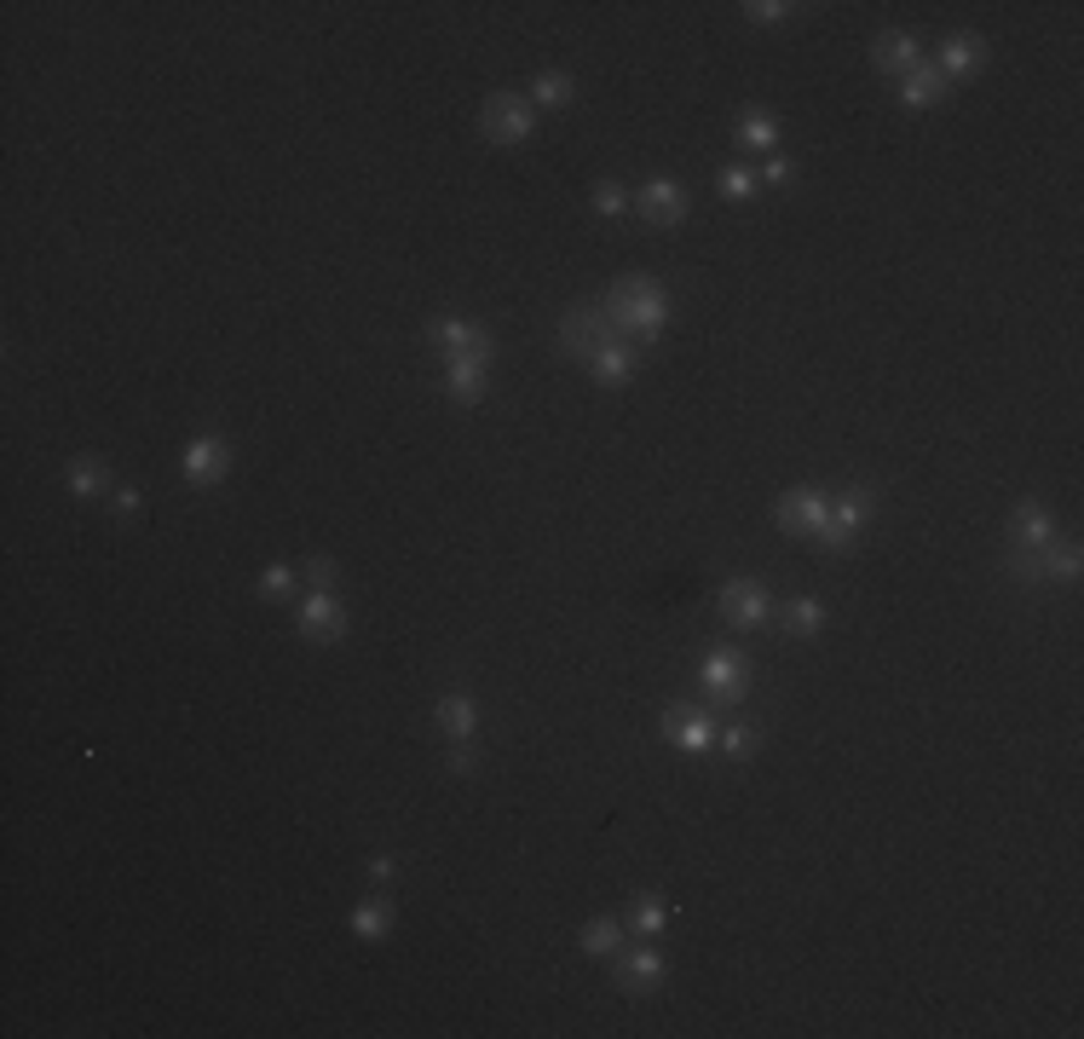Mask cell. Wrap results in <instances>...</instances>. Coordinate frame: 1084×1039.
Masks as SVG:
<instances>
[{"instance_id":"6da1fadb","label":"cell","mask_w":1084,"mask_h":1039,"mask_svg":"<svg viewBox=\"0 0 1084 1039\" xmlns=\"http://www.w3.org/2000/svg\"><path fill=\"white\" fill-rule=\"evenodd\" d=\"M605 318L617 324V335H658L669 318V301L652 278H617L612 301H605Z\"/></svg>"},{"instance_id":"7a4b0ae2","label":"cell","mask_w":1084,"mask_h":1039,"mask_svg":"<svg viewBox=\"0 0 1084 1039\" xmlns=\"http://www.w3.org/2000/svg\"><path fill=\"white\" fill-rule=\"evenodd\" d=\"M531 127H537V111H531L525 99H513V93L485 99V111H480V134H485L490 144H520V139H531Z\"/></svg>"},{"instance_id":"3957f363","label":"cell","mask_w":1084,"mask_h":1039,"mask_svg":"<svg viewBox=\"0 0 1084 1039\" xmlns=\"http://www.w3.org/2000/svg\"><path fill=\"white\" fill-rule=\"evenodd\" d=\"M744 687H750L744 652L739 647H710V659H704V693H710V699L715 705H739Z\"/></svg>"},{"instance_id":"277c9868","label":"cell","mask_w":1084,"mask_h":1039,"mask_svg":"<svg viewBox=\"0 0 1084 1039\" xmlns=\"http://www.w3.org/2000/svg\"><path fill=\"white\" fill-rule=\"evenodd\" d=\"M560 335H565V353L595 358L605 341H617V324L605 318V306H572V313H565V324H560Z\"/></svg>"},{"instance_id":"5b68a950","label":"cell","mask_w":1084,"mask_h":1039,"mask_svg":"<svg viewBox=\"0 0 1084 1039\" xmlns=\"http://www.w3.org/2000/svg\"><path fill=\"white\" fill-rule=\"evenodd\" d=\"M866 515H871V497L854 485V491H842V497L831 503V515H825V525L814 537L825 543V549H849V543L866 532Z\"/></svg>"},{"instance_id":"8992f818","label":"cell","mask_w":1084,"mask_h":1039,"mask_svg":"<svg viewBox=\"0 0 1084 1039\" xmlns=\"http://www.w3.org/2000/svg\"><path fill=\"white\" fill-rule=\"evenodd\" d=\"M767 612H774V607H767V590H762V583L732 578L727 590H722V618H727L732 630H762Z\"/></svg>"},{"instance_id":"52a82bcc","label":"cell","mask_w":1084,"mask_h":1039,"mask_svg":"<svg viewBox=\"0 0 1084 1039\" xmlns=\"http://www.w3.org/2000/svg\"><path fill=\"white\" fill-rule=\"evenodd\" d=\"M664 739L681 745L687 757H704L710 745H715V722L698 717V710H687V705H669V710H664Z\"/></svg>"},{"instance_id":"ba28073f","label":"cell","mask_w":1084,"mask_h":1039,"mask_svg":"<svg viewBox=\"0 0 1084 1039\" xmlns=\"http://www.w3.org/2000/svg\"><path fill=\"white\" fill-rule=\"evenodd\" d=\"M301 635H311V642H335V635L346 630V612H341V600L329 595V590H311L306 600H301Z\"/></svg>"},{"instance_id":"9c48e42d","label":"cell","mask_w":1084,"mask_h":1039,"mask_svg":"<svg viewBox=\"0 0 1084 1039\" xmlns=\"http://www.w3.org/2000/svg\"><path fill=\"white\" fill-rule=\"evenodd\" d=\"M433 346H438V353H445V358H468V353H496V341L480 330V324H462V318H438L433 324Z\"/></svg>"},{"instance_id":"30bf717a","label":"cell","mask_w":1084,"mask_h":1039,"mask_svg":"<svg viewBox=\"0 0 1084 1039\" xmlns=\"http://www.w3.org/2000/svg\"><path fill=\"white\" fill-rule=\"evenodd\" d=\"M635 208L647 214L652 226H681L687 220V191L675 186V179H652V186L635 197Z\"/></svg>"},{"instance_id":"8fae6325","label":"cell","mask_w":1084,"mask_h":1039,"mask_svg":"<svg viewBox=\"0 0 1084 1039\" xmlns=\"http://www.w3.org/2000/svg\"><path fill=\"white\" fill-rule=\"evenodd\" d=\"M825 515H831V503H825L819 491H790V497L779 503V525L796 532V537H814L825 525Z\"/></svg>"},{"instance_id":"7c38bea8","label":"cell","mask_w":1084,"mask_h":1039,"mask_svg":"<svg viewBox=\"0 0 1084 1039\" xmlns=\"http://www.w3.org/2000/svg\"><path fill=\"white\" fill-rule=\"evenodd\" d=\"M658 976H664V959H658L652 947H629V953H617V988L623 993H652Z\"/></svg>"},{"instance_id":"4fadbf2b","label":"cell","mask_w":1084,"mask_h":1039,"mask_svg":"<svg viewBox=\"0 0 1084 1039\" xmlns=\"http://www.w3.org/2000/svg\"><path fill=\"white\" fill-rule=\"evenodd\" d=\"M485 370H490V353L450 358V364H445V393H450V398H462V405L485 398Z\"/></svg>"},{"instance_id":"5bb4252c","label":"cell","mask_w":1084,"mask_h":1039,"mask_svg":"<svg viewBox=\"0 0 1084 1039\" xmlns=\"http://www.w3.org/2000/svg\"><path fill=\"white\" fill-rule=\"evenodd\" d=\"M1016 543H1021V555H1050V543H1056L1050 508H1044V503H1021L1016 508Z\"/></svg>"},{"instance_id":"9a60e30c","label":"cell","mask_w":1084,"mask_h":1039,"mask_svg":"<svg viewBox=\"0 0 1084 1039\" xmlns=\"http://www.w3.org/2000/svg\"><path fill=\"white\" fill-rule=\"evenodd\" d=\"M226 468H231L226 440H196V445L186 451V480H191V485H219V480H226Z\"/></svg>"},{"instance_id":"2e32d148","label":"cell","mask_w":1084,"mask_h":1039,"mask_svg":"<svg viewBox=\"0 0 1084 1039\" xmlns=\"http://www.w3.org/2000/svg\"><path fill=\"white\" fill-rule=\"evenodd\" d=\"M871 59H877V69H889V76H911V69L923 64V52H917V35L894 29V35H883V41L871 47Z\"/></svg>"},{"instance_id":"e0dca14e","label":"cell","mask_w":1084,"mask_h":1039,"mask_svg":"<svg viewBox=\"0 0 1084 1039\" xmlns=\"http://www.w3.org/2000/svg\"><path fill=\"white\" fill-rule=\"evenodd\" d=\"M981 64H986V47L975 41V35H952V41L941 47V64H934V69H941L946 81H952V76L964 81V76H975Z\"/></svg>"},{"instance_id":"ac0fdd59","label":"cell","mask_w":1084,"mask_h":1039,"mask_svg":"<svg viewBox=\"0 0 1084 1039\" xmlns=\"http://www.w3.org/2000/svg\"><path fill=\"white\" fill-rule=\"evenodd\" d=\"M941 93H946V76L934 64H917L911 76H900V104H906V111H929Z\"/></svg>"},{"instance_id":"d6986e66","label":"cell","mask_w":1084,"mask_h":1039,"mask_svg":"<svg viewBox=\"0 0 1084 1039\" xmlns=\"http://www.w3.org/2000/svg\"><path fill=\"white\" fill-rule=\"evenodd\" d=\"M589 364H595V381H605V388H617L623 376H635V346L617 335V341H605Z\"/></svg>"},{"instance_id":"ffe728a7","label":"cell","mask_w":1084,"mask_h":1039,"mask_svg":"<svg viewBox=\"0 0 1084 1039\" xmlns=\"http://www.w3.org/2000/svg\"><path fill=\"white\" fill-rule=\"evenodd\" d=\"M438 727H445L450 739H468L473 734V699H468V693H445V699H438Z\"/></svg>"},{"instance_id":"44dd1931","label":"cell","mask_w":1084,"mask_h":1039,"mask_svg":"<svg viewBox=\"0 0 1084 1039\" xmlns=\"http://www.w3.org/2000/svg\"><path fill=\"white\" fill-rule=\"evenodd\" d=\"M353 929L364 941H381L393 929V901H358L353 907Z\"/></svg>"},{"instance_id":"7402d4cb","label":"cell","mask_w":1084,"mask_h":1039,"mask_svg":"<svg viewBox=\"0 0 1084 1039\" xmlns=\"http://www.w3.org/2000/svg\"><path fill=\"white\" fill-rule=\"evenodd\" d=\"M104 485H110V473H104L99 457H76V463H69V491H76V497H93V491H104Z\"/></svg>"},{"instance_id":"603a6c76","label":"cell","mask_w":1084,"mask_h":1039,"mask_svg":"<svg viewBox=\"0 0 1084 1039\" xmlns=\"http://www.w3.org/2000/svg\"><path fill=\"white\" fill-rule=\"evenodd\" d=\"M785 624L796 630V635H819V630H825V607L802 595V600H790V607H785Z\"/></svg>"},{"instance_id":"cb8c5ba5","label":"cell","mask_w":1084,"mask_h":1039,"mask_svg":"<svg viewBox=\"0 0 1084 1039\" xmlns=\"http://www.w3.org/2000/svg\"><path fill=\"white\" fill-rule=\"evenodd\" d=\"M739 139L750 144V151H774V144H779V122L774 116H744Z\"/></svg>"},{"instance_id":"d4e9b609","label":"cell","mask_w":1084,"mask_h":1039,"mask_svg":"<svg viewBox=\"0 0 1084 1039\" xmlns=\"http://www.w3.org/2000/svg\"><path fill=\"white\" fill-rule=\"evenodd\" d=\"M617 941H623L617 918H595L589 929H583V953H617Z\"/></svg>"},{"instance_id":"484cf974","label":"cell","mask_w":1084,"mask_h":1039,"mask_svg":"<svg viewBox=\"0 0 1084 1039\" xmlns=\"http://www.w3.org/2000/svg\"><path fill=\"white\" fill-rule=\"evenodd\" d=\"M664 901H658V896H640L635 907H629V924L640 929V936H658V929H664Z\"/></svg>"},{"instance_id":"4316f807","label":"cell","mask_w":1084,"mask_h":1039,"mask_svg":"<svg viewBox=\"0 0 1084 1039\" xmlns=\"http://www.w3.org/2000/svg\"><path fill=\"white\" fill-rule=\"evenodd\" d=\"M531 99L548 104V111H560V104L572 99V76H554V69H548V76H537V87H531Z\"/></svg>"},{"instance_id":"83f0119b","label":"cell","mask_w":1084,"mask_h":1039,"mask_svg":"<svg viewBox=\"0 0 1084 1039\" xmlns=\"http://www.w3.org/2000/svg\"><path fill=\"white\" fill-rule=\"evenodd\" d=\"M715 745H722V751H727L732 762H744V757H750V745H756V727L732 722V727H722V734H715Z\"/></svg>"},{"instance_id":"f1b7e54d","label":"cell","mask_w":1084,"mask_h":1039,"mask_svg":"<svg viewBox=\"0 0 1084 1039\" xmlns=\"http://www.w3.org/2000/svg\"><path fill=\"white\" fill-rule=\"evenodd\" d=\"M715 186H722V197H732V203H750L756 179H750L744 168H722V174H715Z\"/></svg>"},{"instance_id":"f546056e","label":"cell","mask_w":1084,"mask_h":1039,"mask_svg":"<svg viewBox=\"0 0 1084 1039\" xmlns=\"http://www.w3.org/2000/svg\"><path fill=\"white\" fill-rule=\"evenodd\" d=\"M1044 572H1050V578H1079V549H1073V543H1068V549H1056V555H1044Z\"/></svg>"},{"instance_id":"4dcf8cb0","label":"cell","mask_w":1084,"mask_h":1039,"mask_svg":"<svg viewBox=\"0 0 1084 1039\" xmlns=\"http://www.w3.org/2000/svg\"><path fill=\"white\" fill-rule=\"evenodd\" d=\"M750 24H785V17H790V7H785V0H750Z\"/></svg>"},{"instance_id":"1f68e13d","label":"cell","mask_w":1084,"mask_h":1039,"mask_svg":"<svg viewBox=\"0 0 1084 1039\" xmlns=\"http://www.w3.org/2000/svg\"><path fill=\"white\" fill-rule=\"evenodd\" d=\"M595 208H600V214H623V208H629V191H623V186H612V179H605V186L595 191Z\"/></svg>"},{"instance_id":"d6a6232c","label":"cell","mask_w":1084,"mask_h":1039,"mask_svg":"<svg viewBox=\"0 0 1084 1039\" xmlns=\"http://www.w3.org/2000/svg\"><path fill=\"white\" fill-rule=\"evenodd\" d=\"M289 583H295V572H289V567H266L260 595H289Z\"/></svg>"},{"instance_id":"836d02e7","label":"cell","mask_w":1084,"mask_h":1039,"mask_svg":"<svg viewBox=\"0 0 1084 1039\" xmlns=\"http://www.w3.org/2000/svg\"><path fill=\"white\" fill-rule=\"evenodd\" d=\"M306 578H311V590H329L335 583V560H306Z\"/></svg>"},{"instance_id":"e575fe53","label":"cell","mask_w":1084,"mask_h":1039,"mask_svg":"<svg viewBox=\"0 0 1084 1039\" xmlns=\"http://www.w3.org/2000/svg\"><path fill=\"white\" fill-rule=\"evenodd\" d=\"M790 174H796V168H790L785 156H774V162L762 168V179H767V186H790Z\"/></svg>"},{"instance_id":"d590c367","label":"cell","mask_w":1084,"mask_h":1039,"mask_svg":"<svg viewBox=\"0 0 1084 1039\" xmlns=\"http://www.w3.org/2000/svg\"><path fill=\"white\" fill-rule=\"evenodd\" d=\"M370 872H375V878H381V884H387V878H393V872H398V861H393V854H375V861H370Z\"/></svg>"},{"instance_id":"8d00e7d4","label":"cell","mask_w":1084,"mask_h":1039,"mask_svg":"<svg viewBox=\"0 0 1084 1039\" xmlns=\"http://www.w3.org/2000/svg\"><path fill=\"white\" fill-rule=\"evenodd\" d=\"M116 515H139V491H116Z\"/></svg>"},{"instance_id":"74e56055","label":"cell","mask_w":1084,"mask_h":1039,"mask_svg":"<svg viewBox=\"0 0 1084 1039\" xmlns=\"http://www.w3.org/2000/svg\"><path fill=\"white\" fill-rule=\"evenodd\" d=\"M450 769H456V774L473 769V751H468V745H456V751H450Z\"/></svg>"}]
</instances>
